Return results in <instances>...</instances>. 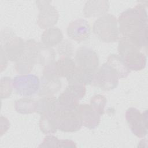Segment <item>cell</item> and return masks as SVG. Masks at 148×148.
<instances>
[{
  "label": "cell",
  "mask_w": 148,
  "mask_h": 148,
  "mask_svg": "<svg viewBox=\"0 0 148 148\" xmlns=\"http://www.w3.org/2000/svg\"><path fill=\"white\" fill-rule=\"evenodd\" d=\"M59 147H76V145L72 140L60 139Z\"/></svg>",
  "instance_id": "cell-29"
},
{
  "label": "cell",
  "mask_w": 148,
  "mask_h": 148,
  "mask_svg": "<svg viewBox=\"0 0 148 148\" xmlns=\"http://www.w3.org/2000/svg\"><path fill=\"white\" fill-rule=\"evenodd\" d=\"M55 58L56 52L52 48L46 47L39 42L36 51V64L45 66L54 61Z\"/></svg>",
  "instance_id": "cell-19"
},
{
  "label": "cell",
  "mask_w": 148,
  "mask_h": 148,
  "mask_svg": "<svg viewBox=\"0 0 148 148\" xmlns=\"http://www.w3.org/2000/svg\"><path fill=\"white\" fill-rule=\"evenodd\" d=\"M58 130L65 132H73L80 130L82 120L76 109H65L57 106L54 112Z\"/></svg>",
  "instance_id": "cell-5"
},
{
  "label": "cell",
  "mask_w": 148,
  "mask_h": 148,
  "mask_svg": "<svg viewBox=\"0 0 148 148\" xmlns=\"http://www.w3.org/2000/svg\"><path fill=\"white\" fill-rule=\"evenodd\" d=\"M109 8L108 1H88L84 8V13L86 17H94L106 14Z\"/></svg>",
  "instance_id": "cell-16"
},
{
  "label": "cell",
  "mask_w": 148,
  "mask_h": 148,
  "mask_svg": "<svg viewBox=\"0 0 148 148\" xmlns=\"http://www.w3.org/2000/svg\"><path fill=\"white\" fill-rule=\"evenodd\" d=\"M12 80L10 77L5 76L1 80V97L2 99L10 96L13 89Z\"/></svg>",
  "instance_id": "cell-26"
},
{
  "label": "cell",
  "mask_w": 148,
  "mask_h": 148,
  "mask_svg": "<svg viewBox=\"0 0 148 148\" xmlns=\"http://www.w3.org/2000/svg\"><path fill=\"white\" fill-rule=\"evenodd\" d=\"M118 52L130 71H139L145 68L147 60L146 56L128 38L123 36L120 38Z\"/></svg>",
  "instance_id": "cell-2"
},
{
  "label": "cell",
  "mask_w": 148,
  "mask_h": 148,
  "mask_svg": "<svg viewBox=\"0 0 148 148\" xmlns=\"http://www.w3.org/2000/svg\"><path fill=\"white\" fill-rule=\"evenodd\" d=\"M39 42L34 39L25 42V47L21 57L16 62L15 69L17 73L27 75L32 70L36 64V51Z\"/></svg>",
  "instance_id": "cell-10"
},
{
  "label": "cell",
  "mask_w": 148,
  "mask_h": 148,
  "mask_svg": "<svg viewBox=\"0 0 148 148\" xmlns=\"http://www.w3.org/2000/svg\"><path fill=\"white\" fill-rule=\"evenodd\" d=\"M77 66L84 69L97 71L99 66V58L97 53L90 47L83 46L79 48L75 54Z\"/></svg>",
  "instance_id": "cell-12"
},
{
  "label": "cell",
  "mask_w": 148,
  "mask_h": 148,
  "mask_svg": "<svg viewBox=\"0 0 148 148\" xmlns=\"http://www.w3.org/2000/svg\"><path fill=\"white\" fill-rule=\"evenodd\" d=\"M97 71L88 70L77 66L73 72L66 77V79L69 84L83 86L92 84Z\"/></svg>",
  "instance_id": "cell-15"
},
{
  "label": "cell",
  "mask_w": 148,
  "mask_h": 148,
  "mask_svg": "<svg viewBox=\"0 0 148 148\" xmlns=\"http://www.w3.org/2000/svg\"><path fill=\"white\" fill-rule=\"evenodd\" d=\"M60 140L57 137L49 135L43 139L42 143L39 146V147H59Z\"/></svg>",
  "instance_id": "cell-28"
},
{
  "label": "cell",
  "mask_w": 148,
  "mask_h": 148,
  "mask_svg": "<svg viewBox=\"0 0 148 148\" xmlns=\"http://www.w3.org/2000/svg\"><path fill=\"white\" fill-rule=\"evenodd\" d=\"M58 52L61 57H71L73 56V48L72 45L68 40L62 41L57 49Z\"/></svg>",
  "instance_id": "cell-27"
},
{
  "label": "cell",
  "mask_w": 148,
  "mask_h": 148,
  "mask_svg": "<svg viewBox=\"0 0 148 148\" xmlns=\"http://www.w3.org/2000/svg\"><path fill=\"white\" fill-rule=\"evenodd\" d=\"M13 87L17 94L25 97L36 94L40 88V81L35 75L27 74L16 76L12 80Z\"/></svg>",
  "instance_id": "cell-9"
},
{
  "label": "cell",
  "mask_w": 148,
  "mask_h": 148,
  "mask_svg": "<svg viewBox=\"0 0 148 148\" xmlns=\"http://www.w3.org/2000/svg\"><path fill=\"white\" fill-rule=\"evenodd\" d=\"M119 33L128 38L140 49L147 47V14L144 4L122 12L117 20Z\"/></svg>",
  "instance_id": "cell-1"
},
{
  "label": "cell",
  "mask_w": 148,
  "mask_h": 148,
  "mask_svg": "<svg viewBox=\"0 0 148 148\" xmlns=\"http://www.w3.org/2000/svg\"><path fill=\"white\" fill-rule=\"evenodd\" d=\"M37 101L23 98L15 101L14 108L17 112L21 114H29L36 112Z\"/></svg>",
  "instance_id": "cell-24"
},
{
  "label": "cell",
  "mask_w": 148,
  "mask_h": 148,
  "mask_svg": "<svg viewBox=\"0 0 148 148\" xmlns=\"http://www.w3.org/2000/svg\"><path fill=\"white\" fill-rule=\"evenodd\" d=\"M63 39V34L60 29L52 27L46 29L41 36L42 43L48 47L51 48L60 44Z\"/></svg>",
  "instance_id": "cell-17"
},
{
  "label": "cell",
  "mask_w": 148,
  "mask_h": 148,
  "mask_svg": "<svg viewBox=\"0 0 148 148\" xmlns=\"http://www.w3.org/2000/svg\"><path fill=\"white\" fill-rule=\"evenodd\" d=\"M55 71L58 77H67L76 67V63L69 57H61L55 61Z\"/></svg>",
  "instance_id": "cell-18"
},
{
  "label": "cell",
  "mask_w": 148,
  "mask_h": 148,
  "mask_svg": "<svg viewBox=\"0 0 148 148\" xmlns=\"http://www.w3.org/2000/svg\"><path fill=\"white\" fill-rule=\"evenodd\" d=\"M119 79L117 71L106 62L97 69L92 84L103 91H110L117 86Z\"/></svg>",
  "instance_id": "cell-7"
},
{
  "label": "cell",
  "mask_w": 148,
  "mask_h": 148,
  "mask_svg": "<svg viewBox=\"0 0 148 148\" xmlns=\"http://www.w3.org/2000/svg\"><path fill=\"white\" fill-rule=\"evenodd\" d=\"M79 100L76 95L67 89H65L59 95L57 100V105L58 106L65 109L75 110L79 105Z\"/></svg>",
  "instance_id": "cell-20"
},
{
  "label": "cell",
  "mask_w": 148,
  "mask_h": 148,
  "mask_svg": "<svg viewBox=\"0 0 148 148\" xmlns=\"http://www.w3.org/2000/svg\"><path fill=\"white\" fill-rule=\"evenodd\" d=\"M1 48L4 51L7 58L16 62L23 55L25 50V42L21 38L16 36L9 29L1 32Z\"/></svg>",
  "instance_id": "cell-4"
},
{
  "label": "cell",
  "mask_w": 148,
  "mask_h": 148,
  "mask_svg": "<svg viewBox=\"0 0 148 148\" xmlns=\"http://www.w3.org/2000/svg\"><path fill=\"white\" fill-rule=\"evenodd\" d=\"M76 110L82 120L83 125L87 128L93 130L99 124L101 115H99L90 105H79L76 108Z\"/></svg>",
  "instance_id": "cell-14"
},
{
  "label": "cell",
  "mask_w": 148,
  "mask_h": 148,
  "mask_svg": "<svg viewBox=\"0 0 148 148\" xmlns=\"http://www.w3.org/2000/svg\"><path fill=\"white\" fill-rule=\"evenodd\" d=\"M40 131L45 134H51L57 132V125L54 112L41 115L39 120Z\"/></svg>",
  "instance_id": "cell-22"
},
{
  "label": "cell",
  "mask_w": 148,
  "mask_h": 148,
  "mask_svg": "<svg viewBox=\"0 0 148 148\" xmlns=\"http://www.w3.org/2000/svg\"><path fill=\"white\" fill-rule=\"evenodd\" d=\"M90 32L91 28L88 23L82 18L71 21L67 28L68 36L72 40L79 42L88 39Z\"/></svg>",
  "instance_id": "cell-13"
},
{
  "label": "cell",
  "mask_w": 148,
  "mask_h": 148,
  "mask_svg": "<svg viewBox=\"0 0 148 148\" xmlns=\"http://www.w3.org/2000/svg\"><path fill=\"white\" fill-rule=\"evenodd\" d=\"M55 61L44 66L38 92L39 96L50 95L57 93L61 88V81L55 71Z\"/></svg>",
  "instance_id": "cell-6"
},
{
  "label": "cell",
  "mask_w": 148,
  "mask_h": 148,
  "mask_svg": "<svg viewBox=\"0 0 148 148\" xmlns=\"http://www.w3.org/2000/svg\"><path fill=\"white\" fill-rule=\"evenodd\" d=\"M49 1H38L36 3L39 10L37 24L43 29L52 28L58 21V13Z\"/></svg>",
  "instance_id": "cell-11"
},
{
  "label": "cell",
  "mask_w": 148,
  "mask_h": 148,
  "mask_svg": "<svg viewBox=\"0 0 148 148\" xmlns=\"http://www.w3.org/2000/svg\"><path fill=\"white\" fill-rule=\"evenodd\" d=\"M106 63L117 71L120 79L127 77L131 72L123 59L119 55L110 54L108 57Z\"/></svg>",
  "instance_id": "cell-21"
},
{
  "label": "cell",
  "mask_w": 148,
  "mask_h": 148,
  "mask_svg": "<svg viewBox=\"0 0 148 148\" xmlns=\"http://www.w3.org/2000/svg\"><path fill=\"white\" fill-rule=\"evenodd\" d=\"M125 119L132 132L138 138H144L147 134V110L140 112L133 107L125 112Z\"/></svg>",
  "instance_id": "cell-8"
},
{
  "label": "cell",
  "mask_w": 148,
  "mask_h": 148,
  "mask_svg": "<svg viewBox=\"0 0 148 148\" xmlns=\"http://www.w3.org/2000/svg\"><path fill=\"white\" fill-rule=\"evenodd\" d=\"M57 99L53 95L42 96L37 101L36 112L40 115L54 112L57 106Z\"/></svg>",
  "instance_id": "cell-23"
},
{
  "label": "cell",
  "mask_w": 148,
  "mask_h": 148,
  "mask_svg": "<svg viewBox=\"0 0 148 148\" xmlns=\"http://www.w3.org/2000/svg\"><path fill=\"white\" fill-rule=\"evenodd\" d=\"M93 32L101 41L114 42L119 39V30L116 17L106 13L97 19L93 25Z\"/></svg>",
  "instance_id": "cell-3"
},
{
  "label": "cell",
  "mask_w": 148,
  "mask_h": 148,
  "mask_svg": "<svg viewBox=\"0 0 148 148\" xmlns=\"http://www.w3.org/2000/svg\"><path fill=\"white\" fill-rule=\"evenodd\" d=\"M107 99L103 95L97 94L93 96L90 100V106L101 116L104 114V108Z\"/></svg>",
  "instance_id": "cell-25"
}]
</instances>
